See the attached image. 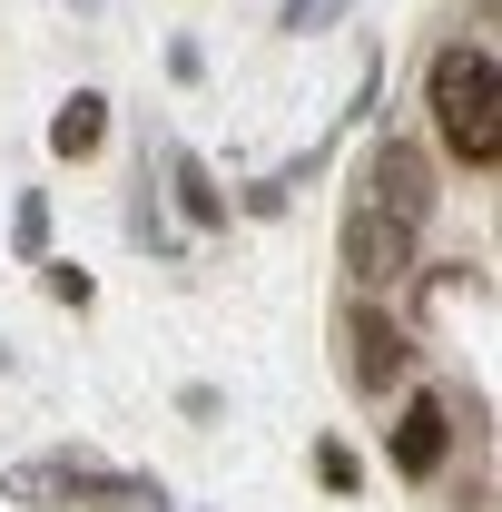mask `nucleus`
I'll use <instances>...</instances> for the list:
<instances>
[{"mask_svg": "<svg viewBox=\"0 0 502 512\" xmlns=\"http://www.w3.org/2000/svg\"><path fill=\"white\" fill-rule=\"evenodd\" d=\"M424 109H434L443 158H463L473 178L502 168V69L483 40H443L434 69H424Z\"/></svg>", "mask_w": 502, "mask_h": 512, "instance_id": "nucleus-1", "label": "nucleus"}, {"mask_svg": "<svg viewBox=\"0 0 502 512\" xmlns=\"http://www.w3.org/2000/svg\"><path fill=\"white\" fill-rule=\"evenodd\" d=\"M10 503L30 512H60V503H168L158 483H138V473H109V463H79V453H50V463H10Z\"/></svg>", "mask_w": 502, "mask_h": 512, "instance_id": "nucleus-2", "label": "nucleus"}, {"mask_svg": "<svg viewBox=\"0 0 502 512\" xmlns=\"http://www.w3.org/2000/svg\"><path fill=\"white\" fill-rule=\"evenodd\" d=\"M335 335H345V384H355L365 404H384L394 384L414 375V335H404V325L384 316L375 296H355V306H345V325H335Z\"/></svg>", "mask_w": 502, "mask_h": 512, "instance_id": "nucleus-3", "label": "nucleus"}, {"mask_svg": "<svg viewBox=\"0 0 502 512\" xmlns=\"http://www.w3.org/2000/svg\"><path fill=\"white\" fill-rule=\"evenodd\" d=\"M365 207L394 217V227H424V217H434V158H424L414 138H384L375 168H365Z\"/></svg>", "mask_w": 502, "mask_h": 512, "instance_id": "nucleus-4", "label": "nucleus"}, {"mask_svg": "<svg viewBox=\"0 0 502 512\" xmlns=\"http://www.w3.org/2000/svg\"><path fill=\"white\" fill-rule=\"evenodd\" d=\"M345 276H355L365 296H375V286H404V276H414V227L355 207V217H345Z\"/></svg>", "mask_w": 502, "mask_h": 512, "instance_id": "nucleus-5", "label": "nucleus"}, {"mask_svg": "<svg viewBox=\"0 0 502 512\" xmlns=\"http://www.w3.org/2000/svg\"><path fill=\"white\" fill-rule=\"evenodd\" d=\"M394 473L404 483H434L443 463H453V404L443 394H404V414H394Z\"/></svg>", "mask_w": 502, "mask_h": 512, "instance_id": "nucleus-6", "label": "nucleus"}, {"mask_svg": "<svg viewBox=\"0 0 502 512\" xmlns=\"http://www.w3.org/2000/svg\"><path fill=\"white\" fill-rule=\"evenodd\" d=\"M99 138H109V99L99 89H69V109L50 119V148L60 158H99Z\"/></svg>", "mask_w": 502, "mask_h": 512, "instance_id": "nucleus-7", "label": "nucleus"}, {"mask_svg": "<svg viewBox=\"0 0 502 512\" xmlns=\"http://www.w3.org/2000/svg\"><path fill=\"white\" fill-rule=\"evenodd\" d=\"M168 178H178V207H188V227H227V197L207 188V168H197V158H178Z\"/></svg>", "mask_w": 502, "mask_h": 512, "instance_id": "nucleus-8", "label": "nucleus"}, {"mask_svg": "<svg viewBox=\"0 0 502 512\" xmlns=\"http://www.w3.org/2000/svg\"><path fill=\"white\" fill-rule=\"evenodd\" d=\"M10 247H20V256H40V247H50V197H40V188L20 197V217H10Z\"/></svg>", "mask_w": 502, "mask_h": 512, "instance_id": "nucleus-9", "label": "nucleus"}, {"mask_svg": "<svg viewBox=\"0 0 502 512\" xmlns=\"http://www.w3.org/2000/svg\"><path fill=\"white\" fill-rule=\"evenodd\" d=\"M315 483H325V493H355L365 473H355V453H345V444H315Z\"/></svg>", "mask_w": 502, "mask_h": 512, "instance_id": "nucleus-10", "label": "nucleus"}, {"mask_svg": "<svg viewBox=\"0 0 502 512\" xmlns=\"http://www.w3.org/2000/svg\"><path fill=\"white\" fill-rule=\"evenodd\" d=\"M40 286H50L60 306H89V276H79V266H40Z\"/></svg>", "mask_w": 502, "mask_h": 512, "instance_id": "nucleus-11", "label": "nucleus"}, {"mask_svg": "<svg viewBox=\"0 0 502 512\" xmlns=\"http://www.w3.org/2000/svg\"><path fill=\"white\" fill-rule=\"evenodd\" d=\"M345 0H286V30H315V20H335Z\"/></svg>", "mask_w": 502, "mask_h": 512, "instance_id": "nucleus-12", "label": "nucleus"}, {"mask_svg": "<svg viewBox=\"0 0 502 512\" xmlns=\"http://www.w3.org/2000/svg\"><path fill=\"white\" fill-rule=\"evenodd\" d=\"M0 365H10V355H0Z\"/></svg>", "mask_w": 502, "mask_h": 512, "instance_id": "nucleus-13", "label": "nucleus"}]
</instances>
